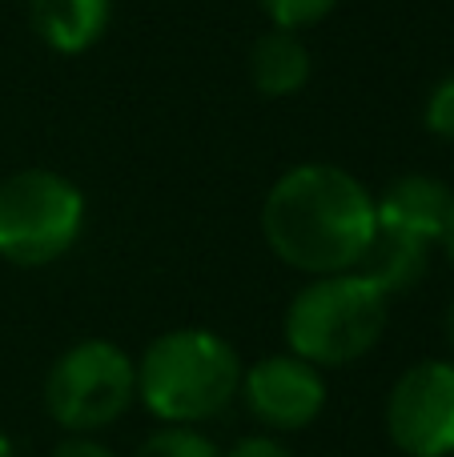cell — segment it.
<instances>
[{
    "mask_svg": "<svg viewBox=\"0 0 454 457\" xmlns=\"http://www.w3.org/2000/svg\"><path fill=\"white\" fill-rule=\"evenodd\" d=\"M374 228V197L366 185L318 161L282 173L262 205V233L273 257L310 277L354 273Z\"/></svg>",
    "mask_w": 454,
    "mask_h": 457,
    "instance_id": "obj_1",
    "label": "cell"
},
{
    "mask_svg": "<svg viewBox=\"0 0 454 457\" xmlns=\"http://www.w3.org/2000/svg\"><path fill=\"white\" fill-rule=\"evenodd\" d=\"M241 389L238 349L214 329H173L145 345L137 397L165 426H201L230 410Z\"/></svg>",
    "mask_w": 454,
    "mask_h": 457,
    "instance_id": "obj_2",
    "label": "cell"
},
{
    "mask_svg": "<svg viewBox=\"0 0 454 457\" xmlns=\"http://www.w3.org/2000/svg\"><path fill=\"white\" fill-rule=\"evenodd\" d=\"M391 313V297L362 273L314 277L286 309V345L318 370H342L378 345Z\"/></svg>",
    "mask_w": 454,
    "mask_h": 457,
    "instance_id": "obj_3",
    "label": "cell"
},
{
    "mask_svg": "<svg viewBox=\"0 0 454 457\" xmlns=\"http://www.w3.org/2000/svg\"><path fill=\"white\" fill-rule=\"evenodd\" d=\"M85 228V197L53 169H21L0 181V257L40 269L61 261Z\"/></svg>",
    "mask_w": 454,
    "mask_h": 457,
    "instance_id": "obj_4",
    "label": "cell"
},
{
    "mask_svg": "<svg viewBox=\"0 0 454 457\" xmlns=\"http://www.w3.org/2000/svg\"><path fill=\"white\" fill-rule=\"evenodd\" d=\"M137 397V365L121 345L88 337L69 345L45 378V410L69 434H93L125 418Z\"/></svg>",
    "mask_w": 454,
    "mask_h": 457,
    "instance_id": "obj_5",
    "label": "cell"
},
{
    "mask_svg": "<svg viewBox=\"0 0 454 457\" xmlns=\"http://www.w3.org/2000/svg\"><path fill=\"white\" fill-rule=\"evenodd\" d=\"M386 434L407 457L454 453V361H418L394 381Z\"/></svg>",
    "mask_w": 454,
    "mask_h": 457,
    "instance_id": "obj_6",
    "label": "cell"
},
{
    "mask_svg": "<svg viewBox=\"0 0 454 457\" xmlns=\"http://www.w3.org/2000/svg\"><path fill=\"white\" fill-rule=\"evenodd\" d=\"M241 402L249 418L273 434L310 429L326 410V378L318 365L294 353H273L241 370Z\"/></svg>",
    "mask_w": 454,
    "mask_h": 457,
    "instance_id": "obj_7",
    "label": "cell"
},
{
    "mask_svg": "<svg viewBox=\"0 0 454 457\" xmlns=\"http://www.w3.org/2000/svg\"><path fill=\"white\" fill-rule=\"evenodd\" d=\"M454 193L439 177H423V173H407L374 197V217L383 228H399V233H410L418 241L434 245L442 237V225H447Z\"/></svg>",
    "mask_w": 454,
    "mask_h": 457,
    "instance_id": "obj_8",
    "label": "cell"
},
{
    "mask_svg": "<svg viewBox=\"0 0 454 457\" xmlns=\"http://www.w3.org/2000/svg\"><path fill=\"white\" fill-rule=\"evenodd\" d=\"M32 29L53 53H88L105 37L113 0H29Z\"/></svg>",
    "mask_w": 454,
    "mask_h": 457,
    "instance_id": "obj_9",
    "label": "cell"
},
{
    "mask_svg": "<svg viewBox=\"0 0 454 457\" xmlns=\"http://www.w3.org/2000/svg\"><path fill=\"white\" fill-rule=\"evenodd\" d=\"M426 265H431V245L418 241L410 233H399V228H374V241L366 245L358 269L378 293L394 297V293L415 289L418 281L426 277Z\"/></svg>",
    "mask_w": 454,
    "mask_h": 457,
    "instance_id": "obj_10",
    "label": "cell"
},
{
    "mask_svg": "<svg viewBox=\"0 0 454 457\" xmlns=\"http://www.w3.org/2000/svg\"><path fill=\"white\" fill-rule=\"evenodd\" d=\"M249 80L270 101L302 93L310 85V48L302 45L298 32L286 29L262 32L254 40V48H249Z\"/></svg>",
    "mask_w": 454,
    "mask_h": 457,
    "instance_id": "obj_11",
    "label": "cell"
},
{
    "mask_svg": "<svg viewBox=\"0 0 454 457\" xmlns=\"http://www.w3.org/2000/svg\"><path fill=\"white\" fill-rule=\"evenodd\" d=\"M133 457H222V450L193 426H165L145 437Z\"/></svg>",
    "mask_w": 454,
    "mask_h": 457,
    "instance_id": "obj_12",
    "label": "cell"
},
{
    "mask_svg": "<svg viewBox=\"0 0 454 457\" xmlns=\"http://www.w3.org/2000/svg\"><path fill=\"white\" fill-rule=\"evenodd\" d=\"M338 0H257L265 16H270L273 29H286V32H298V29H310V24L326 21L334 12Z\"/></svg>",
    "mask_w": 454,
    "mask_h": 457,
    "instance_id": "obj_13",
    "label": "cell"
},
{
    "mask_svg": "<svg viewBox=\"0 0 454 457\" xmlns=\"http://www.w3.org/2000/svg\"><path fill=\"white\" fill-rule=\"evenodd\" d=\"M423 117H426V129H431L434 137H442V141H454V72L431 88Z\"/></svg>",
    "mask_w": 454,
    "mask_h": 457,
    "instance_id": "obj_14",
    "label": "cell"
},
{
    "mask_svg": "<svg viewBox=\"0 0 454 457\" xmlns=\"http://www.w3.org/2000/svg\"><path fill=\"white\" fill-rule=\"evenodd\" d=\"M222 457H294V450H290L286 442H278V437H270V434H249Z\"/></svg>",
    "mask_w": 454,
    "mask_h": 457,
    "instance_id": "obj_15",
    "label": "cell"
},
{
    "mask_svg": "<svg viewBox=\"0 0 454 457\" xmlns=\"http://www.w3.org/2000/svg\"><path fill=\"white\" fill-rule=\"evenodd\" d=\"M53 457H117L105 442H97L93 434H69L53 450Z\"/></svg>",
    "mask_w": 454,
    "mask_h": 457,
    "instance_id": "obj_16",
    "label": "cell"
},
{
    "mask_svg": "<svg viewBox=\"0 0 454 457\" xmlns=\"http://www.w3.org/2000/svg\"><path fill=\"white\" fill-rule=\"evenodd\" d=\"M439 245H442V253H447V261L454 265V201H450V213H447V225H442Z\"/></svg>",
    "mask_w": 454,
    "mask_h": 457,
    "instance_id": "obj_17",
    "label": "cell"
},
{
    "mask_svg": "<svg viewBox=\"0 0 454 457\" xmlns=\"http://www.w3.org/2000/svg\"><path fill=\"white\" fill-rule=\"evenodd\" d=\"M447 345H450V353H454V301H450V309H447Z\"/></svg>",
    "mask_w": 454,
    "mask_h": 457,
    "instance_id": "obj_18",
    "label": "cell"
},
{
    "mask_svg": "<svg viewBox=\"0 0 454 457\" xmlns=\"http://www.w3.org/2000/svg\"><path fill=\"white\" fill-rule=\"evenodd\" d=\"M0 457H16V450H13V442H8L4 434H0Z\"/></svg>",
    "mask_w": 454,
    "mask_h": 457,
    "instance_id": "obj_19",
    "label": "cell"
}]
</instances>
